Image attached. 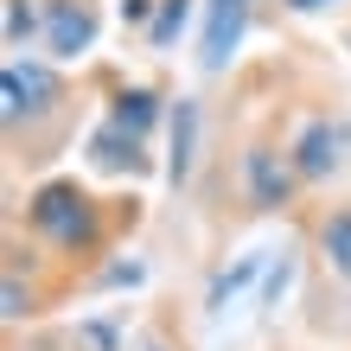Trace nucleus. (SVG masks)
Segmentation results:
<instances>
[{
	"instance_id": "obj_3",
	"label": "nucleus",
	"mask_w": 351,
	"mask_h": 351,
	"mask_svg": "<svg viewBox=\"0 0 351 351\" xmlns=\"http://www.w3.org/2000/svg\"><path fill=\"white\" fill-rule=\"evenodd\" d=\"M237 179H243V204H250V211H262V217L294 211L300 192H306L281 141H250V147H243V160H237Z\"/></svg>"
},
{
	"instance_id": "obj_18",
	"label": "nucleus",
	"mask_w": 351,
	"mask_h": 351,
	"mask_svg": "<svg viewBox=\"0 0 351 351\" xmlns=\"http://www.w3.org/2000/svg\"><path fill=\"white\" fill-rule=\"evenodd\" d=\"M154 7H160V0H121V26L147 32V26H154Z\"/></svg>"
},
{
	"instance_id": "obj_19",
	"label": "nucleus",
	"mask_w": 351,
	"mask_h": 351,
	"mask_svg": "<svg viewBox=\"0 0 351 351\" xmlns=\"http://www.w3.org/2000/svg\"><path fill=\"white\" fill-rule=\"evenodd\" d=\"M134 351H185V345H173L167 332H141V339H134Z\"/></svg>"
},
{
	"instance_id": "obj_5",
	"label": "nucleus",
	"mask_w": 351,
	"mask_h": 351,
	"mask_svg": "<svg viewBox=\"0 0 351 351\" xmlns=\"http://www.w3.org/2000/svg\"><path fill=\"white\" fill-rule=\"evenodd\" d=\"M102 13L96 0H45V38L38 45L51 51V64H77L84 51H96Z\"/></svg>"
},
{
	"instance_id": "obj_6",
	"label": "nucleus",
	"mask_w": 351,
	"mask_h": 351,
	"mask_svg": "<svg viewBox=\"0 0 351 351\" xmlns=\"http://www.w3.org/2000/svg\"><path fill=\"white\" fill-rule=\"evenodd\" d=\"M250 32V0H204V32H198V71L217 77L230 71V58Z\"/></svg>"
},
{
	"instance_id": "obj_8",
	"label": "nucleus",
	"mask_w": 351,
	"mask_h": 351,
	"mask_svg": "<svg viewBox=\"0 0 351 351\" xmlns=\"http://www.w3.org/2000/svg\"><path fill=\"white\" fill-rule=\"evenodd\" d=\"M198 134H204V109H198V96H179V102H173V115H167V185H192Z\"/></svg>"
},
{
	"instance_id": "obj_16",
	"label": "nucleus",
	"mask_w": 351,
	"mask_h": 351,
	"mask_svg": "<svg viewBox=\"0 0 351 351\" xmlns=\"http://www.w3.org/2000/svg\"><path fill=\"white\" fill-rule=\"evenodd\" d=\"M141 281H147V262H141V256H115V262H102L90 275L96 294H109V287H141Z\"/></svg>"
},
{
	"instance_id": "obj_1",
	"label": "nucleus",
	"mask_w": 351,
	"mask_h": 351,
	"mask_svg": "<svg viewBox=\"0 0 351 351\" xmlns=\"http://www.w3.org/2000/svg\"><path fill=\"white\" fill-rule=\"evenodd\" d=\"M115 198H96L77 173H58V179H38L26 192V230L45 243L51 256L77 262H96L109 250V230H115Z\"/></svg>"
},
{
	"instance_id": "obj_17",
	"label": "nucleus",
	"mask_w": 351,
	"mask_h": 351,
	"mask_svg": "<svg viewBox=\"0 0 351 351\" xmlns=\"http://www.w3.org/2000/svg\"><path fill=\"white\" fill-rule=\"evenodd\" d=\"M294 287V256H281V262H268V275H262V306H281V294Z\"/></svg>"
},
{
	"instance_id": "obj_13",
	"label": "nucleus",
	"mask_w": 351,
	"mask_h": 351,
	"mask_svg": "<svg viewBox=\"0 0 351 351\" xmlns=\"http://www.w3.org/2000/svg\"><path fill=\"white\" fill-rule=\"evenodd\" d=\"M0 32H7V51L19 58L26 38H45V0H0Z\"/></svg>"
},
{
	"instance_id": "obj_12",
	"label": "nucleus",
	"mask_w": 351,
	"mask_h": 351,
	"mask_svg": "<svg viewBox=\"0 0 351 351\" xmlns=\"http://www.w3.org/2000/svg\"><path fill=\"white\" fill-rule=\"evenodd\" d=\"M38 313H45V294H38V287L19 275V262L7 256V268H0V319H7V332H19V326L38 319Z\"/></svg>"
},
{
	"instance_id": "obj_10",
	"label": "nucleus",
	"mask_w": 351,
	"mask_h": 351,
	"mask_svg": "<svg viewBox=\"0 0 351 351\" xmlns=\"http://www.w3.org/2000/svg\"><path fill=\"white\" fill-rule=\"evenodd\" d=\"M313 256H319V268L339 287H351V198L326 204V211L313 217Z\"/></svg>"
},
{
	"instance_id": "obj_11",
	"label": "nucleus",
	"mask_w": 351,
	"mask_h": 351,
	"mask_svg": "<svg viewBox=\"0 0 351 351\" xmlns=\"http://www.w3.org/2000/svg\"><path fill=\"white\" fill-rule=\"evenodd\" d=\"M268 262H275V250H250V256H237L230 268H217V275H211V287H204V313H230V300H243V294H250V287L268 275Z\"/></svg>"
},
{
	"instance_id": "obj_15",
	"label": "nucleus",
	"mask_w": 351,
	"mask_h": 351,
	"mask_svg": "<svg viewBox=\"0 0 351 351\" xmlns=\"http://www.w3.org/2000/svg\"><path fill=\"white\" fill-rule=\"evenodd\" d=\"M71 345H77V351H128V332H121L115 319H77Z\"/></svg>"
},
{
	"instance_id": "obj_4",
	"label": "nucleus",
	"mask_w": 351,
	"mask_h": 351,
	"mask_svg": "<svg viewBox=\"0 0 351 351\" xmlns=\"http://www.w3.org/2000/svg\"><path fill=\"white\" fill-rule=\"evenodd\" d=\"M281 147H287V160H294L300 185L313 192V185H332V173H345V160H351V128H345L339 115H300L294 134H287Z\"/></svg>"
},
{
	"instance_id": "obj_9",
	"label": "nucleus",
	"mask_w": 351,
	"mask_h": 351,
	"mask_svg": "<svg viewBox=\"0 0 351 351\" xmlns=\"http://www.w3.org/2000/svg\"><path fill=\"white\" fill-rule=\"evenodd\" d=\"M167 115H173V102L160 96L154 84H115V90H109V115H102V121H115V128L154 141V128H160Z\"/></svg>"
},
{
	"instance_id": "obj_21",
	"label": "nucleus",
	"mask_w": 351,
	"mask_h": 351,
	"mask_svg": "<svg viewBox=\"0 0 351 351\" xmlns=\"http://www.w3.org/2000/svg\"><path fill=\"white\" fill-rule=\"evenodd\" d=\"M345 51H351V26H345Z\"/></svg>"
},
{
	"instance_id": "obj_20",
	"label": "nucleus",
	"mask_w": 351,
	"mask_h": 351,
	"mask_svg": "<svg viewBox=\"0 0 351 351\" xmlns=\"http://www.w3.org/2000/svg\"><path fill=\"white\" fill-rule=\"evenodd\" d=\"M287 13H319V7H332V0H281Z\"/></svg>"
},
{
	"instance_id": "obj_7",
	"label": "nucleus",
	"mask_w": 351,
	"mask_h": 351,
	"mask_svg": "<svg viewBox=\"0 0 351 351\" xmlns=\"http://www.w3.org/2000/svg\"><path fill=\"white\" fill-rule=\"evenodd\" d=\"M84 160H90L96 173H128V179H147V173H154L147 141H141V134H128V128H115V121H96V134H90Z\"/></svg>"
},
{
	"instance_id": "obj_14",
	"label": "nucleus",
	"mask_w": 351,
	"mask_h": 351,
	"mask_svg": "<svg viewBox=\"0 0 351 351\" xmlns=\"http://www.w3.org/2000/svg\"><path fill=\"white\" fill-rule=\"evenodd\" d=\"M192 13H198V0H160L154 26H147V51H173L179 38L192 32Z\"/></svg>"
},
{
	"instance_id": "obj_2",
	"label": "nucleus",
	"mask_w": 351,
	"mask_h": 351,
	"mask_svg": "<svg viewBox=\"0 0 351 351\" xmlns=\"http://www.w3.org/2000/svg\"><path fill=\"white\" fill-rule=\"evenodd\" d=\"M71 102H77L71 84L51 64H38V58H7L0 64V128H7V147H19V134L32 147L45 121L71 115Z\"/></svg>"
}]
</instances>
